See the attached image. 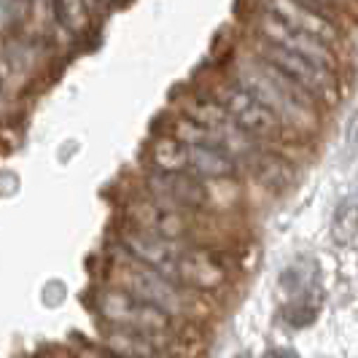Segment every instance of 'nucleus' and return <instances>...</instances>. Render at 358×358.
<instances>
[{
	"instance_id": "5701e85b",
	"label": "nucleus",
	"mask_w": 358,
	"mask_h": 358,
	"mask_svg": "<svg viewBox=\"0 0 358 358\" xmlns=\"http://www.w3.org/2000/svg\"><path fill=\"white\" fill-rule=\"evenodd\" d=\"M356 3H358V0H356Z\"/></svg>"
},
{
	"instance_id": "4468645a",
	"label": "nucleus",
	"mask_w": 358,
	"mask_h": 358,
	"mask_svg": "<svg viewBox=\"0 0 358 358\" xmlns=\"http://www.w3.org/2000/svg\"><path fill=\"white\" fill-rule=\"evenodd\" d=\"M103 350H108L110 356L119 358H151L154 353H159V340L148 337L132 329H119V326H106L103 331Z\"/></svg>"
},
{
	"instance_id": "f8f14e48",
	"label": "nucleus",
	"mask_w": 358,
	"mask_h": 358,
	"mask_svg": "<svg viewBox=\"0 0 358 358\" xmlns=\"http://www.w3.org/2000/svg\"><path fill=\"white\" fill-rule=\"evenodd\" d=\"M272 14H278V17L283 19L286 24L291 27H296V30H305L310 36L321 38L326 43H337L340 41V30H337V22L329 17H323L318 11H313V8H307L305 3H299V0H267V6Z\"/></svg>"
},
{
	"instance_id": "0eeeda50",
	"label": "nucleus",
	"mask_w": 358,
	"mask_h": 358,
	"mask_svg": "<svg viewBox=\"0 0 358 358\" xmlns=\"http://www.w3.org/2000/svg\"><path fill=\"white\" fill-rule=\"evenodd\" d=\"M143 189L148 197H154L162 205H170L176 210H183V213L197 215L210 208V186L194 173L148 170L143 178Z\"/></svg>"
},
{
	"instance_id": "a211bd4d",
	"label": "nucleus",
	"mask_w": 358,
	"mask_h": 358,
	"mask_svg": "<svg viewBox=\"0 0 358 358\" xmlns=\"http://www.w3.org/2000/svg\"><path fill=\"white\" fill-rule=\"evenodd\" d=\"M299 3H305L307 8H313V11H318L329 19H334L337 8H340V0H299Z\"/></svg>"
},
{
	"instance_id": "aec40b11",
	"label": "nucleus",
	"mask_w": 358,
	"mask_h": 358,
	"mask_svg": "<svg viewBox=\"0 0 358 358\" xmlns=\"http://www.w3.org/2000/svg\"><path fill=\"white\" fill-rule=\"evenodd\" d=\"M151 358H176L173 353H167V350H159V353H154Z\"/></svg>"
},
{
	"instance_id": "f257e3e1",
	"label": "nucleus",
	"mask_w": 358,
	"mask_h": 358,
	"mask_svg": "<svg viewBox=\"0 0 358 358\" xmlns=\"http://www.w3.org/2000/svg\"><path fill=\"white\" fill-rule=\"evenodd\" d=\"M232 78L243 90L251 92L262 106H267L296 138L315 135L321 124V103L305 87L286 78L278 68L251 54L234 68Z\"/></svg>"
},
{
	"instance_id": "412c9836",
	"label": "nucleus",
	"mask_w": 358,
	"mask_h": 358,
	"mask_svg": "<svg viewBox=\"0 0 358 358\" xmlns=\"http://www.w3.org/2000/svg\"><path fill=\"white\" fill-rule=\"evenodd\" d=\"M94 358H119V356H110V353H108V350H103V353H100V356H94Z\"/></svg>"
},
{
	"instance_id": "4be33fe9",
	"label": "nucleus",
	"mask_w": 358,
	"mask_h": 358,
	"mask_svg": "<svg viewBox=\"0 0 358 358\" xmlns=\"http://www.w3.org/2000/svg\"><path fill=\"white\" fill-rule=\"evenodd\" d=\"M94 3H113V0H94Z\"/></svg>"
},
{
	"instance_id": "9b49d317",
	"label": "nucleus",
	"mask_w": 358,
	"mask_h": 358,
	"mask_svg": "<svg viewBox=\"0 0 358 358\" xmlns=\"http://www.w3.org/2000/svg\"><path fill=\"white\" fill-rule=\"evenodd\" d=\"M243 164L248 167V173L256 178V183H262L264 189L275 192V194L288 192V189L296 183V178H299L296 164L288 159L278 145L259 143L251 154L243 159Z\"/></svg>"
},
{
	"instance_id": "6ab92c4d",
	"label": "nucleus",
	"mask_w": 358,
	"mask_h": 358,
	"mask_svg": "<svg viewBox=\"0 0 358 358\" xmlns=\"http://www.w3.org/2000/svg\"><path fill=\"white\" fill-rule=\"evenodd\" d=\"M264 358H296L291 350H269V353H264Z\"/></svg>"
},
{
	"instance_id": "6e6552de",
	"label": "nucleus",
	"mask_w": 358,
	"mask_h": 358,
	"mask_svg": "<svg viewBox=\"0 0 358 358\" xmlns=\"http://www.w3.org/2000/svg\"><path fill=\"white\" fill-rule=\"evenodd\" d=\"M124 224L138 227L151 234H159L173 243H186L194 232V213H183L170 205H162L148 194L129 199L124 208Z\"/></svg>"
},
{
	"instance_id": "ddd939ff",
	"label": "nucleus",
	"mask_w": 358,
	"mask_h": 358,
	"mask_svg": "<svg viewBox=\"0 0 358 358\" xmlns=\"http://www.w3.org/2000/svg\"><path fill=\"white\" fill-rule=\"evenodd\" d=\"M189 173L202 180H234L240 162L221 145H189Z\"/></svg>"
},
{
	"instance_id": "7ed1b4c3",
	"label": "nucleus",
	"mask_w": 358,
	"mask_h": 358,
	"mask_svg": "<svg viewBox=\"0 0 358 358\" xmlns=\"http://www.w3.org/2000/svg\"><path fill=\"white\" fill-rule=\"evenodd\" d=\"M215 97H218L221 106L227 108L232 124L237 127L243 135H248L251 141H256V143L278 145V148H280V145L296 143V141H299L267 106H262L251 92L243 90L234 78L224 81V84L218 87V92H215Z\"/></svg>"
},
{
	"instance_id": "20e7f679",
	"label": "nucleus",
	"mask_w": 358,
	"mask_h": 358,
	"mask_svg": "<svg viewBox=\"0 0 358 358\" xmlns=\"http://www.w3.org/2000/svg\"><path fill=\"white\" fill-rule=\"evenodd\" d=\"M113 275H110V283L113 286L127 288L129 294H135L138 299H143L148 305L162 307L164 313H170L173 318L176 315H186L189 313V302H192V291H186L183 286H178L176 280H170L167 275H162L157 269L145 267V264H138L135 259L129 256H122L116 259L113 264Z\"/></svg>"
},
{
	"instance_id": "dca6fc26",
	"label": "nucleus",
	"mask_w": 358,
	"mask_h": 358,
	"mask_svg": "<svg viewBox=\"0 0 358 358\" xmlns=\"http://www.w3.org/2000/svg\"><path fill=\"white\" fill-rule=\"evenodd\" d=\"M57 6V22L71 33V36H84L92 27V14H94V0H54Z\"/></svg>"
},
{
	"instance_id": "2eb2a0df",
	"label": "nucleus",
	"mask_w": 358,
	"mask_h": 358,
	"mask_svg": "<svg viewBox=\"0 0 358 358\" xmlns=\"http://www.w3.org/2000/svg\"><path fill=\"white\" fill-rule=\"evenodd\" d=\"M148 170L159 173H189V145L173 135H157L148 143Z\"/></svg>"
},
{
	"instance_id": "39448f33",
	"label": "nucleus",
	"mask_w": 358,
	"mask_h": 358,
	"mask_svg": "<svg viewBox=\"0 0 358 358\" xmlns=\"http://www.w3.org/2000/svg\"><path fill=\"white\" fill-rule=\"evenodd\" d=\"M253 57H259L262 62L278 68V71L283 73L286 78H291L294 84L305 87L318 103H334L337 94H340V76L323 71L315 62L299 57V54L291 52V49H283V46H278V43H269V41L256 38V43H253Z\"/></svg>"
},
{
	"instance_id": "1a4fd4ad",
	"label": "nucleus",
	"mask_w": 358,
	"mask_h": 358,
	"mask_svg": "<svg viewBox=\"0 0 358 358\" xmlns=\"http://www.w3.org/2000/svg\"><path fill=\"white\" fill-rule=\"evenodd\" d=\"M229 267L224 264L221 253L202 245H186L178 256L173 280L192 294H213L229 283Z\"/></svg>"
},
{
	"instance_id": "9d476101",
	"label": "nucleus",
	"mask_w": 358,
	"mask_h": 358,
	"mask_svg": "<svg viewBox=\"0 0 358 358\" xmlns=\"http://www.w3.org/2000/svg\"><path fill=\"white\" fill-rule=\"evenodd\" d=\"M119 248L122 253H127L129 259H135L138 264L157 269L162 275H167L173 280V272L178 264L180 251L186 248L183 243H173V240H164L159 234H151L138 227H129L124 224L119 229Z\"/></svg>"
},
{
	"instance_id": "f3484780",
	"label": "nucleus",
	"mask_w": 358,
	"mask_h": 358,
	"mask_svg": "<svg viewBox=\"0 0 358 358\" xmlns=\"http://www.w3.org/2000/svg\"><path fill=\"white\" fill-rule=\"evenodd\" d=\"M358 232V202L348 199L345 205H340L337 218H334V240L337 243H350Z\"/></svg>"
},
{
	"instance_id": "f03ea898",
	"label": "nucleus",
	"mask_w": 358,
	"mask_h": 358,
	"mask_svg": "<svg viewBox=\"0 0 358 358\" xmlns=\"http://www.w3.org/2000/svg\"><path fill=\"white\" fill-rule=\"evenodd\" d=\"M94 313L108 323V326H119V329H132L157 340H167L173 331V315L164 313L162 307H154L138 299L135 294H129L122 286H108L94 291L92 299Z\"/></svg>"
},
{
	"instance_id": "423d86ee",
	"label": "nucleus",
	"mask_w": 358,
	"mask_h": 358,
	"mask_svg": "<svg viewBox=\"0 0 358 358\" xmlns=\"http://www.w3.org/2000/svg\"><path fill=\"white\" fill-rule=\"evenodd\" d=\"M256 38L269 41V43H278V46H283V49H291V52H296L299 57L315 62L323 71L340 76V54L334 52L331 43L310 36L305 30L291 27V24H286L278 14H272L269 8H262V11L256 14Z\"/></svg>"
}]
</instances>
